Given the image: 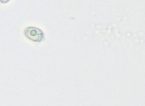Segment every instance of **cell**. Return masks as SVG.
<instances>
[{"mask_svg": "<svg viewBox=\"0 0 145 106\" xmlns=\"http://www.w3.org/2000/svg\"><path fill=\"white\" fill-rule=\"evenodd\" d=\"M10 0H0V2L2 3H7Z\"/></svg>", "mask_w": 145, "mask_h": 106, "instance_id": "2", "label": "cell"}, {"mask_svg": "<svg viewBox=\"0 0 145 106\" xmlns=\"http://www.w3.org/2000/svg\"><path fill=\"white\" fill-rule=\"evenodd\" d=\"M24 35L28 39L35 42H41L44 39V34L41 29L35 27H27Z\"/></svg>", "mask_w": 145, "mask_h": 106, "instance_id": "1", "label": "cell"}]
</instances>
